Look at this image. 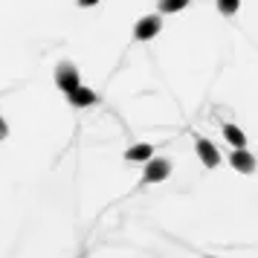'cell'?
<instances>
[{
  "label": "cell",
  "mask_w": 258,
  "mask_h": 258,
  "mask_svg": "<svg viewBox=\"0 0 258 258\" xmlns=\"http://www.w3.org/2000/svg\"><path fill=\"white\" fill-rule=\"evenodd\" d=\"M55 84H58L64 93H73V90H79V87H82V79H79V70H76V64H70V61H61L58 67H55Z\"/></svg>",
  "instance_id": "1"
},
{
  "label": "cell",
  "mask_w": 258,
  "mask_h": 258,
  "mask_svg": "<svg viewBox=\"0 0 258 258\" xmlns=\"http://www.w3.org/2000/svg\"><path fill=\"white\" fill-rule=\"evenodd\" d=\"M171 174V160L165 157H151L145 163V174H142V186H151V183H160Z\"/></svg>",
  "instance_id": "2"
},
{
  "label": "cell",
  "mask_w": 258,
  "mask_h": 258,
  "mask_svg": "<svg viewBox=\"0 0 258 258\" xmlns=\"http://www.w3.org/2000/svg\"><path fill=\"white\" fill-rule=\"evenodd\" d=\"M160 29H163L160 15H145V18L137 21V26H134V38H137V41H151V38L160 35Z\"/></svg>",
  "instance_id": "3"
},
{
  "label": "cell",
  "mask_w": 258,
  "mask_h": 258,
  "mask_svg": "<svg viewBox=\"0 0 258 258\" xmlns=\"http://www.w3.org/2000/svg\"><path fill=\"white\" fill-rule=\"evenodd\" d=\"M195 148H198L200 163L206 165V168H215V165L221 163V154H218V148H215L209 140H203V137H195Z\"/></svg>",
  "instance_id": "4"
},
{
  "label": "cell",
  "mask_w": 258,
  "mask_h": 258,
  "mask_svg": "<svg viewBox=\"0 0 258 258\" xmlns=\"http://www.w3.org/2000/svg\"><path fill=\"white\" fill-rule=\"evenodd\" d=\"M229 163H232V168H238V171H241V174H252V171H255V157H252V154L249 151H232L229 154Z\"/></svg>",
  "instance_id": "5"
},
{
  "label": "cell",
  "mask_w": 258,
  "mask_h": 258,
  "mask_svg": "<svg viewBox=\"0 0 258 258\" xmlns=\"http://www.w3.org/2000/svg\"><path fill=\"white\" fill-rule=\"evenodd\" d=\"M67 99H70L73 107H90L99 102V96L90 90V87H79V90H73V93H67Z\"/></svg>",
  "instance_id": "6"
},
{
  "label": "cell",
  "mask_w": 258,
  "mask_h": 258,
  "mask_svg": "<svg viewBox=\"0 0 258 258\" xmlns=\"http://www.w3.org/2000/svg\"><path fill=\"white\" fill-rule=\"evenodd\" d=\"M151 154H154V145H148V142H140V145H131L128 151H125V160L128 163H148L151 160Z\"/></svg>",
  "instance_id": "7"
},
{
  "label": "cell",
  "mask_w": 258,
  "mask_h": 258,
  "mask_svg": "<svg viewBox=\"0 0 258 258\" xmlns=\"http://www.w3.org/2000/svg\"><path fill=\"white\" fill-rule=\"evenodd\" d=\"M223 137H226V142L229 145H235V151H244V145H246V137H244V131L238 128V125H223Z\"/></svg>",
  "instance_id": "8"
},
{
  "label": "cell",
  "mask_w": 258,
  "mask_h": 258,
  "mask_svg": "<svg viewBox=\"0 0 258 258\" xmlns=\"http://www.w3.org/2000/svg\"><path fill=\"white\" fill-rule=\"evenodd\" d=\"M157 6H160V12L171 15V12H180V9H186V6H188V0H160Z\"/></svg>",
  "instance_id": "9"
},
{
  "label": "cell",
  "mask_w": 258,
  "mask_h": 258,
  "mask_svg": "<svg viewBox=\"0 0 258 258\" xmlns=\"http://www.w3.org/2000/svg\"><path fill=\"white\" fill-rule=\"evenodd\" d=\"M215 3H218L221 15H235L238 9H241V0H215Z\"/></svg>",
  "instance_id": "10"
},
{
  "label": "cell",
  "mask_w": 258,
  "mask_h": 258,
  "mask_svg": "<svg viewBox=\"0 0 258 258\" xmlns=\"http://www.w3.org/2000/svg\"><path fill=\"white\" fill-rule=\"evenodd\" d=\"M6 134H9V125H6V119L0 116V142L6 140Z\"/></svg>",
  "instance_id": "11"
},
{
  "label": "cell",
  "mask_w": 258,
  "mask_h": 258,
  "mask_svg": "<svg viewBox=\"0 0 258 258\" xmlns=\"http://www.w3.org/2000/svg\"><path fill=\"white\" fill-rule=\"evenodd\" d=\"M96 3H99V0H79V6H82V9H90V6H96Z\"/></svg>",
  "instance_id": "12"
}]
</instances>
